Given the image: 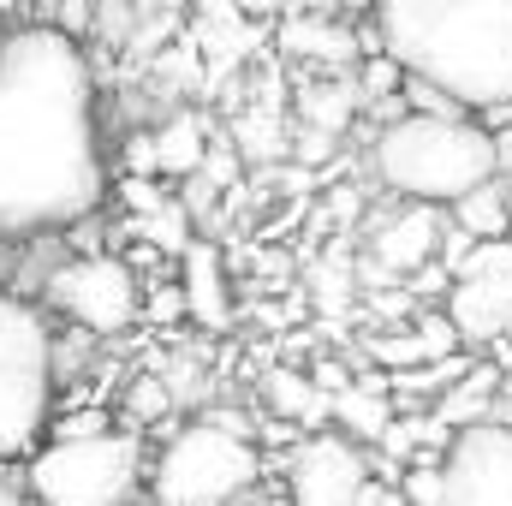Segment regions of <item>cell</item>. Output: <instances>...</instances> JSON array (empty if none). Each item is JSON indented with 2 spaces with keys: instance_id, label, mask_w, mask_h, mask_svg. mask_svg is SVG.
I'll list each match as a JSON object with an SVG mask.
<instances>
[{
  "instance_id": "cell-1",
  "label": "cell",
  "mask_w": 512,
  "mask_h": 506,
  "mask_svg": "<svg viewBox=\"0 0 512 506\" xmlns=\"http://www.w3.org/2000/svg\"><path fill=\"white\" fill-rule=\"evenodd\" d=\"M108 203L102 96L84 42L54 24L0 36V239L84 227Z\"/></svg>"
},
{
  "instance_id": "cell-2",
  "label": "cell",
  "mask_w": 512,
  "mask_h": 506,
  "mask_svg": "<svg viewBox=\"0 0 512 506\" xmlns=\"http://www.w3.org/2000/svg\"><path fill=\"white\" fill-rule=\"evenodd\" d=\"M382 54L459 114L512 108V0H376Z\"/></svg>"
},
{
  "instance_id": "cell-3",
  "label": "cell",
  "mask_w": 512,
  "mask_h": 506,
  "mask_svg": "<svg viewBox=\"0 0 512 506\" xmlns=\"http://www.w3.org/2000/svg\"><path fill=\"white\" fill-rule=\"evenodd\" d=\"M370 167L393 197L447 209L471 185L501 173V137L465 114H405L382 126Z\"/></svg>"
},
{
  "instance_id": "cell-4",
  "label": "cell",
  "mask_w": 512,
  "mask_h": 506,
  "mask_svg": "<svg viewBox=\"0 0 512 506\" xmlns=\"http://www.w3.org/2000/svg\"><path fill=\"white\" fill-rule=\"evenodd\" d=\"M54 381H60V340L48 310L0 292V459L36 453L54 423Z\"/></svg>"
},
{
  "instance_id": "cell-5",
  "label": "cell",
  "mask_w": 512,
  "mask_h": 506,
  "mask_svg": "<svg viewBox=\"0 0 512 506\" xmlns=\"http://www.w3.org/2000/svg\"><path fill=\"white\" fill-rule=\"evenodd\" d=\"M143 435L102 429L78 441H48L24 465V489L36 506H131L143 489Z\"/></svg>"
},
{
  "instance_id": "cell-6",
  "label": "cell",
  "mask_w": 512,
  "mask_h": 506,
  "mask_svg": "<svg viewBox=\"0 0 512 506\" xmlns=\"http://www.w3.org/2000/svg\"><path fill=\"white\" fill-rule=\"evenodd\" d=\"M262 483V453L245 435L215 429L209 417L173 429V441L155 453L149 501L155 506H239Z\"/></svg>"
},
{
  "instance_id": "cell-7",
  "label": "cell",
  "mask_w": 512,
  "mask_h": 506,
  "mask_svg": "<svg viewBox=\"0 0 512 506\" xmlns=\"http://www.w3.org/2000/svg\"><path fill=\"white\" fill-rule=\"evenodd\" d=\"M42 310H60V316H66L78 334H90V340H114V334L137 328V316H143L137 268L114 251L60 262V268L42 280Z\"/></svg>"
},
{
  "instance_id": "cell-8",
  "label": "cell",
  "mask_w": 512,
  "mask_h": 506,
  "mask_svg": "<svg viewBox=\"0 0 512 506\" xmlns=\"http://www.w3.org/2000/svg\"><path fill=\"white\" fill-rule=\"evenodd\" d=\"M286 506H382L358 441L316 429L286 453Z\"/></svg>"
},
{
  "instance_id": "cell-9",
  "label": "cell",
  "mask_w": 512,
  "mask_h": 506,
  "mask_svg": "<svg viewBox=\"0 0 512 506\" xmlns=\"http://www.w3.org/2000/svg\"><path fill=\"white\" fill-rule=\"evenodd\" d=\"M441 506H512V429L471 423L441 453Z\"/></svg>"
},
{
  "instance_id": "cell-10",
  "label": "cell",
  "mask_w": 512,
  "mask_h": 506,
  "mask_svg": "<svg viewBox=\"0 0 512 506\" xmlns=\"http://www.w3.org/2000/svg\"><path fill=\"white\" fill-rule=\"evenodd\" d=\"M179 304H185V322H197L203 334H233L239 298H233V274H227L221 245L191 239L179 251Z\"/></svg>"
},
{
  "instance_id": "cell-11",
  "label": "cell",
  "mask_w": 512,
  "mask_h": 506,
  "mask_svg": "<svg viewBox=\"0 0 512 506\" xmlns=\"http://www.w3.org/2000/svg\"><path fill=\"white\" fill-rule=\"evenodd\" d=\"M441 256V209H429V203H405V209H393L382 227L370 233V262H382V274L393 280H405V274H417L423 262H435ZM376 274V280H382Z\"/></svg>"
},
{
  "instance_id": "cell-12",
  "label": "cell",
  "mask_w": 512,
  "mask_h": 506,
  "mask_svg": "<svg viewBox=\"0 0 512 506\" xmlns=\"http://www.w3.org/2000/svg\"><path fill=\"white\" fill-rule=\"evenodd\" d=\"M447 328L459 340H501L512 328V274H459L447 292Z\"/></svg>"
},
{
  "instance_id": "cell-13",
  "label": "cell",
  "mask_w": 512,
  "mask_h": 506,
  "mask_svg": "<svg viewBox=\"0 0 512 506\" xmlns=\"http://www.w3.org/2000/svg\"><path fill=\"white\" fill-rule=\"evenodd\" d=\"M274 42H280V54H292V60H328V66H340V60L358 54L352 24H334L328 12H298V18H286V24L274 30Z\"/></svg>"
},
{
  "instance_id": "cell-14",
  "label": "cell",
  "mask_w": 512,
  "mask_h": 506,
  "mask_svg": "<svg viewBox=\"0 0 512 506\" xmlns=\"http://www.w3.org/2000/svg\"><path fill=\"white\" fill-rule=\"evenodd\" d=\"M453 209V227L471 239V245H489V239H507V221H512V191H507V173H495V179H483V185H471L459 203H447Z\"/></svg>"
},
{
  "instance_id": "cell-15",
  "label": "cell",
  "mask_w": 512,
  "mask_h": 506,
  "mask_svg": "<svg viewBox=\"0 0 512 506\" xmlns=\"http://www.w3.org/2000/svg\"><path fill=\"white\" fill-rule=\"evenodd\" d=\"M149 155H155V179H191L209 155V131H203L197 114H173V120L155 126Z\"/></svg>"
},
{
  "instance_id": "cell-16",
  "label": "cell",
  "mask_w": 512,
  "mask_h": 506,
  "mask_svg": "<svg viewBox=\"0 0 512 506\" xmlns=\"http://www.w3.org/2000/svg\"><path fill=\"white\" fill-rule=\"evenodd\" d=\"M328 423H340L334 435H346V441H382L387 423H393V405H387L382 387H370V381H346V387L328 399Z\"/></svg>"
},
{
  "instance_id": "cell-17",
  "label": "cell",
  "mask_w": 512,
  "mask_h": 506,
  "mask_svg": "<svg viewBox=\"0 0 512 506\" xmlns=\"http://www.w3.org/2000/svg\"><path fill=\"white\" fill-rule=\"evenodd\" d=\"M262 399H268V411L274 417H286V423H298V429H328V393L322 387H310L304 370H268L262 376Z\"/></svg>"
},
{
  "instance_id": "cell-18",
  "label": "cell",
  "mask_w": 512,
  "mask_h": 506,
  "mask_svg": "<svg viewBox=\"0 0 512 506\" xmlns=\"http://www.w3.org/2000/svg\"><path fill=\"white\" fill-rule=\"evenodd\" d=\"M137 233H143V251H155V256H179L197 239V233H191V215H185L179 203H161L155 215H143Z\"/></svg>"
},
{
  "instance_id": "cell-19",
  "label": "cell",
  "mask_w": 512,
  "mask_h": 506,
  "mask_svg": "<svg viewBox=\"0 0 512 506\" xmlns=\"http://www.w3.org/2000/svg\"><path fill=\"white\" fill-rule=\"evenodd\" d=\"M280 120H274V108H251V114H239L233 120V155H245V161H268V155H280Z\"/></svg>"
},
{
  "instance_id": "cell-20",
  "label": "cell",
  "mask_w": 512,
  "mask_h": 506,
  "mask_svg": "<svg viewBox=\"0 0 512 506\" xmlns=\"http://www.w3.org/2000/svg\"><path fill=\"white\" fill-rule=\"evenodd\" d=\"M173 411V387L161 376H137L126 387V429L137 435V429H149V423H161Z\"/></svg>"
},
{
  "instance_id": "cell-21",
  "label": "cell",
  "mask_w": 512,
  "mask_h": 506,
  "mask_svg": "<svg viewBox=\"0 0 512 506\" xmlns=\"http://www.w3.org/2000/svg\"><path fill=\"white\" fill-rule=\"evenodd\" d=\"M298 102H304V120L322 131V137H328V131H340L346 120H352V84H328V90L316 84V90H304Z\"/></svg>"
},
{
  "instance_id": "cell-22",
  "label": "cell",
  "mask_w": 512,
  "mask_h": 506,
  "mask_svg": "<svg viewBox=\"0 0 512 506\" xmlns=\"http://www.w3.org/2000/svg\"><path fill=\"white\" fill-rule=\"evenodd\" d=\"M399 501L411 506H441V459H417L399 471Z\"/></svg>"
},
{
  "instance_id": "cell-23",
  "label": "cell",
  "mask_w": 512,
  "mask_h": 506,
  "mask_svg": "<svg viewBox=\"0 0 512 506\" xmlns=\"http://www.w3.org/2000/svg\"><path fill=\"white\" fill-rule=\"evenodd\" d=\"M90 36L126 48L131 42V0H96V12H90Z\"/></svg>"
},
{
  "instance_id": "cell-24",
  "label": "cell",
  "mask_w": 512,
  "mask_h": 506,
  "mask_svg": "<svg viewBox=\"0 0 512 506\" xmlns=\"http://www.w3.org/2000/svg\"><path fill=\"white\" fill-rule=\"evenodd\" d=\"M90 12H96V0H60L54 30H60V36H72V42H84V36H90Z\"/></svg>"
},
{
  "instance_id": "cell-25",
  "label": "cell",
  "mask_w": 512,
  "mask_h": 506,
  "mask_svg": "<svg viewBox=\"0 0 512 506\" xmlns=\"http://www.w3.org/2000/svg\"><path fill=\"white\" fill-rule=\"evenodd\" d=\"M120 197H126L131 209H137V221H143V215H155V209L167 203V197H161V185H155V179H137V173H131L126 185H120Z\"/></svg>"
},
{
  "instance_id": "cell-26",
  "label": "cell",
  "mask_w": 512,
  "mask_h": 506,
  "mask_svg": "<svg viewBox=\"0 0 512 506\" xmlns=\"http://www.w3.org/2000/svg\"><path fill=\"white\" fill-rule=\"evenodd\" d=\"M399 78H405V72H399V66L387 60V54H376V60L364 66V96H387V90H393Z\"/></svg>"
},
{
  "instance_id": "cell-27",
  "label": "cell",
  "mask_w": 512,
  "mask_h": 506,
  "mask_svg": "<svg viewBox=\"0 0 512 506\" xmlns=\"http://www.w3.org/2000/svg\"><path fill=\"white\" fill-rule=\"evenodd\" d=\"M143 316H155V322H185L179 286H167V292H149V298H143Z\"/></svg>"
},
{
  "instance_id": "cell-28",
  "label": "cell",
  "mask_w": 512,
  "mask_h": 506,
  "mask_svg": "<svg viewBox=\"0 0 512 506\" xmlns=\"http://www.w3.org/2000/svg\"><path fill=\"white\" fill-rule=\"evenodd\" d=\"M346 381H352V370H346V364H334V358H316V370H310V387H322V393L334 399Z\"/></svg>"
},
{
  "instance_id": "cell-29",
  "label": "cell",
  "mask_w": 512,
  "mask_h": 506,
  "mask_svg": "<svg viewBox=\"0 0 512 506\" xmlns=\"http://www.w3.org/2000/svg\"><path fill=\"white\" fill-rule=\"evenodd\" d=\"M227 6H233V12H245V18H274L286 0H227Z\"/></svg>"
},
{
  "instance_id": "cell-30",
  "label": "cell",
  "mask_w": 512,
  "mask_h": 506,
  "mask_svg": "<svg viewBox=\"0 0 512 506\" xmlns=\"http://www.w3.org/2000/svg\"><path fill=\"white\" fill-rule=\"evenodd\" d=\"M316 6H322L328 18H334V12H376V0H316Z\"/></svg>"
},
{
  "instance_id": "cell-31",
  "label": "cell",
  "mask_w": 512,
  "mask_h": 506,
  "mask_svg": "<svg viewBox=\"0 0 512 506\" xmlns=\"http://www.w3.org/2000/svg\"><path fill=\"white\" fill-rule=\"evenodd\" d=\"M0 506H24V501H18V495H12V489H0Z\"/></svg>"
},
{
  "instance_id": "cell-32",
  "label": "cell",
  "mask_w": 512,
  "mask_h": 506,
  "mask_svg": "<svg viewBox=\"0 0 512 506\" xmlns=\"http://www.w3.org/2000/svg\"><path fill=\"white\" fill-rule=\"evenodd\" d=\"M262 506H286V501H262Z\"/></svg>"
},
{
  "instance_id": "cell-33",
  "label": "cell",
  "mask_w": 512,
  "mask_h": 506,
  "mask_svg": "<svg viewBox=\"0 0 512 506\" xmlns=\"http://www.w3.org/2000/svg\"><path fill=\"white\" fill-rule=\"evenodd\" d=\"M507 239H512V221H507Z\"/></svg>"
}]
</instances>
